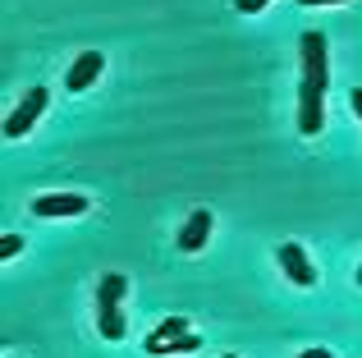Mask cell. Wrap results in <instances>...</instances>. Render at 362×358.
Listing matches in <instances>:
<instances>
[{"mask_svg":"<svg viewBox=\"0 0 362 358\" xmlns=\"http://www.w3.org/2000/svg\"><path fill=\"white\" fill-rule=\"evenodd\" d=\"M280 267H284V276L293 280V285H317V267L308 262V253L298 248V243H280Z\"/></svg>","mask_w":362,"mask_h":358,"instance_id":"7","label":"cell"},{"mask_svg":"<svg viewBox=\"0 0 362 358\" xmlns=\"http://www.w3.org/2000/svg\"><path fill=\"white\" fill-rule=\"evenodd\" d=\"M349 101H354V110H358V120H362V88H354V92H349Z\"/></svg>","mask_w":362,"mask_h":358,"instance_id":"15","label":"cell"},{"mask_svg":"<svg viewBox=\"0 0 362 358\" xmlns=\"http://www.w3.org/2000/svg\"><path fill=\"white\" fill-rule=\"evenodd\" d=\"M211 225H216V216L206 212V207H197L193 216L184 221V230H179V253H202L206 248V239H211Z\"/></svg>","mask_w":362,"mask_h":358,"instance_id":"4","label":"cell"},{"mask_svg":"<svg viewBox=\"0 0 362 358\" xmlns=\"http://www.w3.org/2000/svg\"><path fill=\"white\" fill-rule=\"evenodd\" d=\"M266 5H271V0H234V9H239V14H262Z\"/></svg>","mask_w":362,"mask_h":358,"instance_id":"13","label":"cell"},{"mask_svg":"<svg viewBox=\"0 0 362 358\" xmlns=\"http://www.w3.org/2000/svg\"><path fill=\"white\" fill-rule=\"evenodd\" d=\"M179 335H188V317H165V322L156 326V331L147 335V340H142V350L147 354H156L160 345H170V340H179Z\"/></svg>","mask_w":362,"mask_h":358,"instance_id":"9","label":"cell"},{"mask_svg":"<svg viewBox=\"0 0 362 358\" xmlns=\"http://www.w3.org/2000/svg\"><path fill=\"white\" fill-rule=\"evenodd\" d=\"M303 83H312V88H326L330 83V60H326V37L321 33H303Z\"/></svg>","mask_w":362,"mask_h":358,"instance_id":"2","label":"cell"},{"mask_svg":"<svg viewBox=\"0 0 362 358\" xmlns=\"http://www.w3.org/2000/svg\"><path fill=\"white\" fill-rule=\"evenodd\" d=\"M18 253H23V239H18V234H5V239H0V258H18Z\"/></svg>","mask_w":362,"mask_h":358,"instance_id":"12","label":"cell"},{"mask_svg":"<svg viewBox=\"0 0 362 358\" xmlns=\"http://www.w3.org/2000/svg\"><path fill=\"white\" fill-rule=\"evenodd\" d=\"M358 285H362V267H358Z\"/></svg>","mask_w":362,"mask_h":358,"instance_id":"18","label":"cell"},{"mask_svg":"<svg viewBox=\"0 0 362 358\" xmlns=\"http://www.w3.org/2000/svg\"><path fill=\"white\" fill-rule=\"evenodd\" d=\"M97 331L106 335V340H124V331H129V322H124L119 313H97Z\"/></svg>","mask_w":362,"mask_h":358,"instance_id":"10","label":"cell"},{"mask_svg":"<svg viewBox=\"0 0 362 358\" xmlns=\"http://www.w3.org/2000/svg\"><path fill=\"white\" fill-rule=\"evenodd\" d=\"M101 64H106V55H101V51H83L78 60L69 64V74H64V88H69V92H88L92 83L101 79Z\"/></svg>","mask_w":362,"mask_h":358,"instance_id":"6","label":"cell"},{"mask_svg":"<svg viewBox=\"0 0 362 358\" xmlns=\"http://www.w3.org/2000/svg\"><path fill=\"white\" fill-rule=\"evenodd\" d=\"M124 294H129V280H124L119 271L101 276V285H97V313H119V299Z\"/></svg>","mask_w":362,"mask_h":358,"instance_id":"8","label":"cell"},{"mask_svg":"<svg viewBox=\"0 0 362 358\" xmlns=\"http://www.w3.org/2000/svg\"><path fill=\"white\" fill-rule=\"evenodd\" d=\"M326 125V88H312V83H298V134L312 138Z\"/></svg>","mask_w":362,"mask_h":358,"instance_id":"3","label":"cell"},{"mask_svg":"<svg viewBox=\"0 0 362 358\" xmlns=\"http://www.w3.org/2000/svg\"><path fill=\"white\" fill-rule=\"evenodd\" d=\"M197 350V335L193 331H188V335H179V340H170V345H160V350L156 354H151V358H165V354H193Z\"/></svg>","mask_w":362,"mask_h":358,"instance_id":"11","label":"cell"},{"mask_svg":"<svg viewBox=\"0 0 362 358\" xmlns=\"http://www.w3.org/2000/svg\"><path fill=\"white\" fill-rule=\"evenodd\" d=\"M46 106H51V92H46V88H28L23 101H18V106L9 110V120H5V138H23L28 129L42 120Z\"/></svg>","mask_w":362,"mask_h":358,"instance_id":"1","label":"cell"},{"mask_svg":"<svg viewBox=\"0 0 362 358\" xmlns=\"http://www.w3.org/2000/svg\"><path fill=\"white\" fill-rule=\"evenodd\" d=\"M298 358H335L330 350H308V354H298Z\"/></svg>","mask_w":362,"mask_h":358,"instance_id":"16","label":"cell"},{"mask_svg":"<svg viewBox=\"0 0 362 358\" xmlns=\"http://www.w3.org/2000/svg\"><path fill=\"white\" fill-rule=\"evenodd\" d=\"M221 358H239V354H221Z\"/></svg>","mask_w":362,"mask_h":358,"instance_id":"17","label":"cell"},{"mask_svg":"<svg viewBox=\"0 0 362 358\" xmlns=\"http://www.w3.org/2000/svg\"><path fill=\"white\" fill-rule=\"evenodd\" d=\"M33 212L42 221H51V216H83L88 212V197L83 193H42V197H33Z\"/></svg>","mask_w":362,"mask_h":358,"instance_id":"5","label":"cell"},{"mask_svg":"<svg viewBox=\"0 0 362 358\" xmlns=\"http://www.w3.org/2000/svg\"><path fill=\"white\" fill-rule=\"evenodd\" d=\"M303 9H312V5H349V0H298Z\"/></svg>","mask_w":362,"mask_h":358,"instance_id":"14","label":"cell"}]
</instances>
